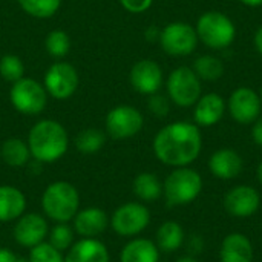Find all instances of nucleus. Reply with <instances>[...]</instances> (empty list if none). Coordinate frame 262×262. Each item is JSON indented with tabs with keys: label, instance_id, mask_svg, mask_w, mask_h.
Segmentation results:
<instances>
[{
	"label": "nucleus",
	"instance_id": "1",
	"mask_svg": "<svg viewBox=\"0 0 262 262\" xmlns=\"http://www.w3.org/2000/svg\"><path fill=\"white\" fill-rule=\"evenodd\" d=\"M152 149L158 161L170 167H186L201 154L203 137L200 127L189 121L164 126L154 138Z\"/></svg>",
	"mask_w": 262,
	"mask_h": 262
},
{
	"label": "nucleus",
	"instance_id": "2",
	"mask_svg": "<svg viewBox=\"0 0 262 262\" xmlns=\"http://www.w3.org/2000/svg\"><path fill=\"white\" fill-rule=\"evenodd\" d=\"M31 157L38 163H55L69 147V137L64 126L55 120H40L28 135Z\"/></svg>",
	"mask_w": 262,
	"mask_h": 262
},
{
	"label": "nucleus",
	"instance_id": "3",
	"mask_svg": "<svg viewBox=\"0 0 262 262\" xmlns=\"http://www.w3.org/2000/svg\"><path fill=\"white\" fill-rule=\"evenodd\" d=\"M43 215L54 223H71L80 210V193L68 181L51 183L41 195Z\"/></svg>",
	"mask_w": 262,
	"mask_h": 262
},
{
	"label": "nucleus",
	"instance_id": "4",
	"mask_svg": "<svg viewBox=\"0 0 262 262\" xmlns=\"http://www.w3.org/2000/svg\"><path fill=\"white\" fill-rule=\"evenodd\" d=\"M203 190L201 175L190 167H175L163 183V195L169 206H187Z\"/></svg>",
	"mask_w": 262,
	"mask_h": 262
},
{
	"label": "nucleus",
	"instance_id": "5",
	"mask_svg": "<svg viewBox=\"0 0 262 262\" xmlns=\"http://www.w3.org/2000/svg\"><path fill=\"white\" fill-rule=\"evenodd\" d=\"M195 31L200 41L218 51L227 49L236 37L235 23L221 11H207L200 15Z\"/></svg>",
	"mask_w": 262,
	"mask_h": 262
},
{
	"label": "nucleus",
	"instance_id": "6",
	"mask_svg": "<svg viewBox=\"0 0 262 262\" xmlns=\"http://www.w3.org/2000/svg\"><path fill=\"white\" fill-rule=\"evenodd\" d=\"M167 97L180 107H190L200 100L203 86L200 77L192 68L180 66L167 77Z\"/></svg>",
	"mask_w": 262,
	"mask_h": 262
},
{
	"label": "nucleus",
	"instance_id": "7",
	"mask_svg": "<svg viewBox=\"0 0 262 262\" xmlns=\"http://www.w3.org/2000/svg\"><path fill=\"white\" fill-rule=\"evenodd\" d=\"M9 98L15 111L23 115H38L45 111L48 103V92L41 83L34 78H20L12 83Z\"/></svg>",
	"mask_w": 262,
	"mask_h": 262
},
{
	"label": "nucleus",
	"instance_id": "8",
	"mask_svg": "<svg viewBox=\"0 0 262 262\" xmlns=\"http://www.w3.org/2000/svg\"><path fill=\"white\" fill-rule=\"evenodd\" d=\"M150 224V210L143 203H124L111 216L112 230L124 238L140 235Z\"/></svg>",
	"mask_w": 262,
	"mask_h": 262
},
{
	"label": "nucleus",
	"instance_id": "9",
	"mask_svg": "<svg viewBox=\"0 0 262 262\" xmlns=\"http://www.w3.org/2000/svg\"><path fill=\"white\" fill-rule=\"evenodd\" d=\"M198 35L193 26L186 21H172L161 29L160 45L163 51L173 57L190 55L198 46Z\"/></svg>",
	"mask_w": 262,
	"mask_h": 262
},
{
	"label": "nucleus",
	"instance_id": "10",
	"mask_svg": "<svg viewBox=\"0 0 262 262\" xmlns=\"http://www.w3.org/2000/svg\"><path fill=\"white\" fill-rule=\"evenodd\" d=\"M144 124L143 114L129 104H120L111 109L104 120L106 135L114 140H127L135 137Z\"/></svg>",
	"mask_w": 262,
	"mask_h": 262
},
{
	"label": "nucleus",
	"instance_id": "11",
	"mask_svg": "<svg viewBox=\"0 0 262 262\" xmlns=\"http://www.w3.org/2000/svg\"><path fill=\"white\" fill-rule=\"evenodd\" d=\"M78 83L80 80L77 69L66 61H57L51 64L46 71L43 86L48 95H51L52 98L68 100L75 94Z\"/></svg>",
	"mask_w": 262,
	"mask_h": 262
},
{
	"label": "nucleus",
	"instance_id": "12",
	"mask_svg": "<svg viewBox=\"0 0 262 262\" xmlns=\"http://www.w3.org/2000/svg\"><path fill=\"white\" fill-rule=\"evenodd\" d=\"M48 218L40 213H23L12 227V236L20 247L32 249L48 239Z\"/></svg>",
	"mask_w": 262,
	"mask_h": 262
},
{
	"label": "nucleus",
	"instance_id": "13",
	"mask_svg": "<svg viewBox=\"0 0 262 262\" xmlns=\"http://www.w3.org/2000/svg\"><path fill=\"white\" fill-rule=\"evenodd\" d=\"M227 107H229L230 117L236 123L252 124L261 115V97L250 88H238L229 97Z\"/></svg>",
	"mask_w": 262,
	"mask_h": 262
},
{
	"label": "nucleus",
	"instance_id": "14",
	"mask_svg": "<svg viewBox=\"0 0 262 262\" xmlns=\"http://www.w3.org/2000/svg\"><path fill=\"white\" fill-rule=\"evenodd\" d=\"M261 195L252 186H236L224 196V209L233 218H249L259 210Z\"/></svg>",
	"mask_w": 262,
	"mask_h": 262
},
{
	"label": "nucleus",
	"instance_id": "15",
	"mask_svg": "<svg viewBox=\"0 0 262 262\" xmlns=\"http://www.w3.org/2000/svg\"><path fill=\"white\" fill-rule=\"evenodd\" d=\"M129 81L138 94L152 95L163 86V71L157 61L144 58L132 66Z\"/></svg>",
	"mask_w": 262,
	"mask_h": 262
},
{
	"label": "nucleus",
	"instance_id": "16",
	"mask_svg": "<svg viewBox=\"0 0 262 262\" xmlns=\"http://www.w3.org/2000/svg\"><path fill=\"white\" fill-rule=\"evenodd\" d=\"M74 232L81 238H98L111 226L109 215L100 207L80 209L72 220Z\"/></svg>",
	"mask_w": 262,
	"mask_h": 262
},
{
	"label": "nucleus",
	"instance_id": "17",
	"mask_svg": "<svg viewBox=\"0 0 262 262\" xmlns=\"http://www.w3.org/2000/svg\"><path fill=\"white\" fill-rule=\"evenodd\" d=\"M244 167L243 157L233 149H220L209 158V170L218 180L227 181L236 178Z\"/></svg>",
	"mask_w": 262,
	"mask_h": 262
},
{
	"label": "nucleus",
	"instance_id": "18",
	"mask_svg": "<svg viewBox=\"0 0 262 262\" xmlns=\"http://www.w3.org/2000/svg\"><path fill=\"white\" fill-rule=\"evenodd\" d=\"M226 112V100L215 92L201 95L195 103L193 121L198 127H210L221 121Z\"/></svg>",
	"mask_w": 262,
	"mask_h": 262
},
{
	"label": "nucleus",
	"instance_id": "19",
	"mask_svg": "<svg viewBox=\"0 0 262 262\" xmlns=\"http://www.w3.org/2000/svg\"><path fill=\"white\" fill-rule=\"evenodd\" d=\"M64 262H111V255L100 239L81 238L66 252Z\"/></svg>",
	"mask_w": 262,
	"mask_h": 262
},
{
	"label": "nucleus",
	"instance_id": "20",
	"mask_svg": "<svg viewBox=\"0 0 262 262\" xmlns=\"http://www.w3.org/2000/svg\"><path fill=\"white\" fill-rule=\"evenodd\" d=\"M253 244L244 233H230L221 243V262H253Z\"/></svg>",
	"mask_w": 262,
	"mask_h": 262
},
{
	"label": "nucleus",
	"instance_id": "21",
	"mask_svg": "<svg viewBox=\"0 0 262 262\" xmlns=\"http://www.w3.org/2000/svg\"><path fill=\"white\" fill-rule=\"evenodd\" d=\"M25 193L14 186H0V223L17 221L26 210Z\"/></svg>",
	"mask_w": 262,
	"mask_h": 262
},
{
	"label": "nucleus",
	"instance_id": "22",
	"mask_svg": "<svg viewBox=\"0 0 262 262\" xmlns=\"http://www.w3.org/2000/svg\"><path fill=\"white\" fill-rule=\"evenodd\" d=\"M120 262H160V249L147 238H135L121 249Z\"/></svg>",
	"mask_w": 262,
	"mask_h": 262
},
{
	"label": "nucleus",
	"instance_id": "23",
	"mask_svg": "<svg viewBox=\"0 0 262 262\" xmlns=\"http://www.w3.org/2000/svg\"><path fill=\"white\" fill-rule=\"evenodd\" d=\"M132 190L140 201L152 203L163 195V183L155 173L141 172L135 177L132 183Z\"/></svg>",
	"mask_w": 262,
	"mask_h": 262
},
{
	"label": "nucleus",
	"instance_id": "24",
	"mask_svg": "<svg viewBox=\"0 0 262 262\" xmlns=\"http://www.w3.org/2000/svg\"><path fill=\"white\" fill-rule=\"evenodd\" d=\"M0 157L5 161V164L11 167H23L32 158L28 143L23 141L21 138L5 140L0 147Z\"/></svg>",
	"mask_w": 262,
	"mask_h": 262
},
{
	"label": "nucleus",
	"instance_id": "25",
	"mask_svg": "<svg viewBox=\"0 0 262 262\" xmlns=\"http://www.w3.org/2000/svg\"><path fill=\"white\" fill-rule=\"evenodd\" d=\"M184 230L177 221H166L157 230V246L161 252L172 253L178 250L184 243Z\"/></svg>",
	"mask_w": 262,
	"mask_h": 262
},
{
	"label": "nucleus",
	"instance_id": "26",
	"mask_svg": "<svg viewBox=\"0 0 262 262\" xmlns=\"http://www.w3.org/2000/svg\"><path fill=\"white\" fill-rule=\"evenodd\" d=\"M195 74L200 80L204 81H216L224 75V63L220 57L215 55H201L195 60L193 68Z\"/></svg>",
	"mask_w": 262,
	"mask_h": 262
},
{
	"label": "nucleus",
	"instance_id": "27",
	"mask_svg": "<svg viewBox=\"0 0 262 262\" xmlns=\"http://www.w3.org/2000/svg\"><path fill=\"white\" fill-rule=\"evenodd\" d=\"M104 143H106V134L95 127L83 129L75 137V147L83 155H94L100 152Z\"/></svg>",
	"mask_w": 262,
	"mask_h": 262
},
{
	"label": "nucleus",
	"instance_id": "28",
	"mask_svg": "<svg viewBox=\"0 0 262 262\" xmlns=\"http://www.w3.org/2000/svg\"><path fill=\"white\" fill-rule=\"evenodd\" d=\"M17 2L28 15L35 18L52 17L61 6V0H17Z\"/></svg>",
	"mask_w": 262,
	"mask_h": 262
},
{
	"label": "nucleus",
	"instance_id": "29",
	"mask_svg": "<svg viewBox=\"0 0 262 262\" xmlns=\"http://www.w3.org/2000/svg\"><path fill=\"white\" fill-rule=\"evenodd\" d=\"M49 244L54 246L60 252H68L71 246L75 243V232L69 223H55L52 229H49Z\"/></svg>",
	"mask_w": 262,
	"mask_h": 262
},
{
	"label": "nucleus",
	"instance_id": "30",
	"mask_svg": "<svg viewBox=\"0 0 262 262\" xmlns=\"http://www.w3.org/2000/svg\"><path fill=\"white\" fill-rule=\"evenodd\" d=\"M45 48H46L48 54H51L52 57L63 58L69 52V49H71V38H69L68 32H64L61 29L51 31L46 35Z\"/></svg>",
	"mask_w": 262,
	"mask_h": 262
},
{
	"label": "nucleus",
	"instance_id": "31",
	"mask_svg": "<svg viewBox=\"0 0 262 262\" xmlns=\"http://www.w3.org/2000/svg\"><path fill=\"white\" fill-rule=\"evenodd\" d=\"M0 75L9 83H15L20 78H23L25 64H23L21 58L14 54L3 55L0 58Z\"/></svg>",
	"mask_w": 262,
	"mask_h": 262
},
{
	"label": "nucleus",
	"instance_id": "32",
	"mask_svg": "<svg viewBox=\"0 0 262 262\" xmlns=\"http://www.w3.org/2000/svg\"><path fill=\"white\" fill-rule=\"evenodd\" d=\"M29 262H64L63 252L57 250L48 241L29 249Z\"/></svg>",
	"mask_w": 262,
	"mask_h": 262
},
{
	"label": "nucleus",
	"instance_id": "33",
	"mask_svg": "<svg viewBox=\"0 0 262 262\" xmlns=\"http://www.w3.org/2000/svg\"><path fill=\"white\" fill-rule=\"evenodd\" d=\"M147 107L155 117L164 118L170 111V98L163 95V94H158V92L152 94L149 101H147Z\"/></svg>",
	"mask_w": 262,
	"mask_h": 262
},
{
	"label": "nucleus",
	"instance_id": "34",
	"mask_svg": "<svg viewBox=\"0 0 262 262\" xmlns=\"http://www.w3.org/2000/svg\"><path fill=\"white\" fill-rule=\"evenodd\" d=\"M120 3L123 5V8L132 14H140V12H144L147 11L154 0H120Z\"/></svg>",
	"mask_w": 262,
	"mask_h": 262
},
{
	"label": "nucleus",
	"instance_id": "35",
	"mask_svg": "<svg viewBox=\"0 0 262 262\" xmlns=\"http://www.w3.org/2000/svg\"><path fill=\"white\" fill-rule=\"evenodd\" d=\"M252 138L253 141L261 146L262 147V117H259L255 123H253V127H252Z\"/></svg>",
	"mask_w": 262,
	"mask_h": 262
},
{
	"label": "nucleus",
	"instance_id": "36",
	"mask_svg": "<svg viewBox=\"0 0 262 262\" xmlns=\"http://www.w3.org/2000/svg\"><path fill=\"white\" fill-rule=\"evenodd\" d=\"M144 35H146V40H147V41H152V43H154V41H160L161 29L157 28L155 25H152V26H149V28L146 29Z\"/></svg>",
	"mask_w": 262,
	"mask_h": 262
},
{
	"label": "nucleus",
	"instance_id": "37",
	"mask_svg": "<svg viewBox=\"0 0 262 262\" xmlns=\"http://www.w3.org/2000/svg\"><path fill=\"white\" fill-rule=\"evenodd\" d=\"M203 247H204V241H203V238L201 236H192V239L189 241V250L192 252V253H200L201 250H203Z\"/></svg>",
	"mask_w": 262,
	"mask_h": 262
},
{
	"label": "nucleus",
	"instance_id": "38",
	"mask_svg": "<svg viewBox=\"0 0 262 262\" xmlns=\"http://www.w3.org/2000/svg\"><path fill=\"white\" fill-rule=\"evenodd\" d=\"M17 256L8 247H0V262H15Z\"/></svg>",
	"mask_w": 262,
	"mask_h": 262
},
{
	"label": "nucleus",
	"instance_id": "39",
	"mask_svg": "<svg viewBox=\"0 0 262 262\" xmlns=\"http://www.w3.org/2000/svg\"><path fill=\"white\" fill-rule=\"evenodd\" d=\"M253 41H255V48H256V51L259 52L262 55V26L258 28V31L255 32V38H253Z\"/></svg>",
	"mask_w": 262,
	"mask_h": 262
},
{
	"label": "nucleus",
	"instance_id": "40",
	"mask_svg": "<svg viewBox=\"0 0 262 262\" xmlns=\"http://www.w3.org/2000/svg\"><path fill=\"white\" fill-rule=\"evenodd\" d=\"M239 2L246 6H250V8H258L262 5V0H239Z\"/></svg>",
	"mask_w": 262,
	"mask_h": 262
},
{
	"label": "nucleus",
	"instance_id": "41",
	"mask_svg": "<svg viewBox=\"0 0 262 262\" xmlns=\"http://www.w3.org/2000/svg\"><path fill=\"white\" fill-rule=\"evenodd\" d=\"M177 262H200L195 256H192V255H186V256H181V258H178Z\"/></svg>",
	"mask_w": 262,
	"mask_h": 262
},
{
	"label": "nucleus",
	"instance_id": "42",
	"mask_svg": "<svg viewBox=\"0 0 262 262\" xmlns=\"http://www.w3.org/2000/svg\"><path fill=\"white\" fill-rule=\"evenodd\" d=\"M258 180H259V183L262 184V161L259 163V166H258Z\"/></svg>",
	"mask_w": 262,
	"mask_h": 262
},
{
	"label": "nucleus",
	"instance_id": "43",
	"mask_svg": "<svg viewBox=\"0 0 262 262\" xmlns=\"http://www.w3.org/2000/svg\"><path fill=\"white\" fill-rule=\"evenodd\" d=\"M15 262H29V259H28V258H17V261Z\"/></svg>",
	"mask_w": 262,
	"mask_h": 262
},
{
	"label": "nucleus",
	"instance_id": "44",
	"mask_svg": "<svg viewBox=\"0 0 262 262\" xmlns=\"http://www.w3.org/2000/svg\"><path fill=\"white\" fill-rule=\"evenodd\" d=\"M259 97H261V101H262V88H261V94H259Z\"/></svg>",
	"mask_w": 262,
	"mask_h": 262
}]
</instances>
